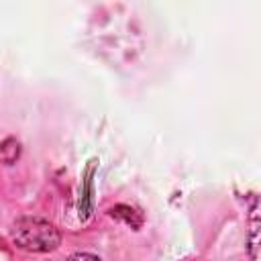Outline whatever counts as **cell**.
<instances>
[{"mask_svg": "<svg viewBox=\"0 0 261 261\" xmlns=\"http://www.w3.org/2000/svg\"><path fill=\"white\" fill-rule=\"evenodd\" d=\"M12 243L29 253H49L55 251L61 243L59 230L43 218L37 216H22L10 228Z\"/></svg>", "mask_w": 261, "mask_h": 261, "instance_id": "1", "label": "cell"}, {"mask_svg": "<svg viewBox=\"0 0 261 261\" xmlns=\"http://www.w3.org/2000/svg\"><path fill=\"white\" fill-rule=\"evenodd\" d=\"M110 216L112 218H118V220H124L126 224H130L133 228H139L141 224H143V218L139 216V212H135L133 208H128V206H114L112 210H110Z\"/></svg>", "mask_w": 261, "mask_h": 261, "instance_id": "5", "label": "cell"}, {"mask_svg": "<svg viewBox=\"0 0 261 261\" xmlns=\"http://www.w3.org/2000/svg\"><path fill=\"white\" fill-rule=\"evenodd\" d=\"M20 155V143L14 139V137H8L0 143V159L6 163V165H12Z\"/></svg>", "mask_w": 261, "mask_h": 261, "instance_id": "3", "label": "cell"}, {"mask_svg": "<svg viewBox=\"0 0 261 261\" xmlns=\"http://www.w3.org/2000/svg\"><path fill=\"white\" fill-rule=\"evenodd\" d=\"M94 171H96V161H90L86 167L84 179H82V192H80V218L86 220L92 212V184H94Z\"/></svg>", "mask_w": 261, "mask_h": 261, "instance_id": "2", "label": "cell"}, {"mask_svg": "<svg viewBox=\"0 0 261 261\" xmlns=\"http://www.w3.org/2000/svg\"><path fill=\"white\" fill-rule=\"evenodd\" d=\"M67 261H102V259L96 257V255H92V253H73Z\"/></svg>", "mask_w": 261, "mask_h": 261, "instance_id": "6", "label": "cell"}, {"mask_svg": "<svg viewBox=\"0 0 261 261\" xmlns=\"http://www.w3.org/2000/svg\"><path fill=\"white\" fill-rule=\"evenodd\" d=\"M259 214H257V204H253V210H251V228H249V255H251V261H257L259 255H257V245H259Z\"/></svg>", "mask_w": 261, "mask_h": 261, "instance_id": "4", "label": "cell"}]
</instances>
